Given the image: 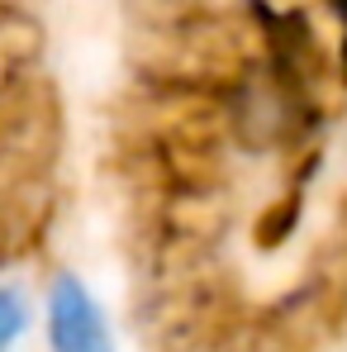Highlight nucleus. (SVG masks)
<instances>
[{"mask_svg":"<svg viewBox=\"0 0 347 352\" xmlns=\"http://www.w3.org/2000/svg\"><path fill=\"white\" fill-rule=\"evenodd\" d=\"M19 329H24V300H19L14 286H5V291H0V343L14 348Z\"/></svg>","mask_w":347,"mask_h":352,"instance_id":"2","label":"nucleus"},{"mask_svg":"<svg viewBox=\"0 0 347 352\" xmlns=\"http://www.w3.org/2000/svg\"><path fill=\"white\" fill-rule=\"evenodd\" d=\"M48 338L53 352H115L96 300L76 276H58L48 295Z\"/></svg>","mask_w":347,"mask_h":352,"instance_id":"1","label":"nucleus"}]
</instances>
